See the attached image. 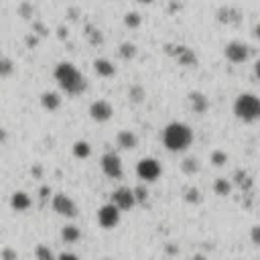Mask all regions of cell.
I'll list each match as a JSON object with an SVG mask.
<instances>
[{"instance_id": "6da1fadb", "label": "cell", "mask_w": 260, "mask_h": 260, "mask_svg": "<svg viewBox=\"0 0 260 260\" xmlns=\"http://www.w3.org/2000/svg\"><path fill=\"white\" fill-rule=\"evenodd\" d=\"M53 75H55V81L59 83V88L69 96H79V94L85 92V88H88L85 77L79 74V69L69 61L57 63Z\"/></svg>"}, {"instance_id": "7a4b0ae2", "label": "cell", "mask_w": 260, "mask_h": 260, "mask_svg": "<svg viewBox=\"0 0 260 260\" xmlns=\"http://www.w3.org/2000/svg\"><path fill=\"white\" fill-rule=\"evenodd\" d=\"M193 143V130L183 122H171L163 130V145L171 152H183Z\"/></svg>"}, {"instance_id": "3957f363", "label": "cell", "mask_w": 260, "mask_h": 260, "mask_svg": "<svg viewBox=\"0 0 260 260\" xmlns=\"http://www.w3.org/2000/svg\"><path fill=\"white\" fill-rule=\"evenodd\" d=\"M234 114L242 122H258L260 120V98L254 94H240L234 102Z\"/></svg>"}, {"instance_id": "277c9868", "label": "cell", "mask_w": 260, "mask_h": 260, "mask_svg": "<svg viewBox=\"0 0 260 260\" xmlns=\"http://www.w3.org/2000/svg\"><path fill=\"white\" fill-rule=\"evenodd\" d=\"M161 173H163V167H161V163L157 159L147 157V159H141V161H138V165H136V175H138V179H143L147 183L157 181L161 177Z\"/></svg>"}, {"instance_id": "5b68a950", "label": "cell", "mask_w": 260, "mask_h": 260, "mask_svg": "<svg viewBox=\"0 0 260 260\" xmlns=\"http://www.w3.org/2000/svg\"><path fill=\"white\" fill-rule=\"evenodd\" d=\"M223 55H226V59L230 63L240 65V63L248 61V57H250V47L246 43H242V41H232V43L226 45V49H223Z\"/></svg>"}, {"instance_id": "8992f818", "label": "cell", "mask_w": 260, "mask_h": 260, "mask_svg": "<svg viewBox=\"0 0 260 260\" xmlns=\"http://www.w3.org/2000/svg\"><path fill=\"white\" fill-rule=\"evenodd\" d=\"M98 223H100L102 228H106V230L116 228L118 223H120V210L114 203L102 205L100 210H98Z\"/></svg>"}, {"instance_id": "52a82bcc", "label": "cell", "mask_w": 260, "mask_h": 260, "mask_svg": "<svg viewBox=\"0 0 260 260\" xmlns=\"http://www.w3.org/2000/svg\"><path fill=\"white\" fill-rule=\"evenodd\" d=\"M100 167L104 171V175L110 177V179H120L122 177V161L116 152H106L100 161Z\"/></svg>"}, {"instance_id": "ba28073f", "label": "cell", "mask_w": 260, "mask_h": 260, "mask_svg": "<svg viewBox=\"0 0 260 260\" xmlns=\"http://www.w3.org/2000/svg\"><path fill=\"white\" fill-rule=\"evenodd\" d=\"M51 207H53V212L59 214V216H65V218H75L77 216V205L75 201L65 195V193H57L51 201Z\"/></svg>"}, {"instance_id": "9c48e42d", "label": "cell", "mask_w": 260, "mask_h": 260, "mask_svg": "<svg viewBox=\"0 0 260 260\" xmlns=\"http://www.w3.org/2000/svg\"><path fill=\"white\" fill-rule=\"evenodd\" d=\"M112 203L118 207L120 212H128L136 205V199H134V191L130 187H118L116 191L112 193Z\"/></svg>"}, {"instance_id": "30bf717a", "label": "cell", "mask_w": 260, "mask_h": 260, "mask_svg": "<svg viewBox=\"0 0 260 260\" xmlns=\"http://www.w3.org/2000/svg\"><path fill=\"white\" fill-rule=\"evenodd\" d=\"M114 114V108H112V104L106 102V100H96L92 102V106H90V118L94 120V122H108V120L112 118Z\"/></svg>"}, {"instance_id": "8fae6325", "label": "cell", "mask_w": 260, "mask_h": 260, "mask_svg": "<svg viewBox=\"0 0 260 260\" xmlns=\"http://www.w3.org/2000/svg\"><path fill=\"white\" fill-rule=\"evenodd\" d=\"M116 145L124 150H132L138 147V136L132 130H120L116 136Z\"/></svg>"}, {"instance_id": "7c38bea8", "label": "cell", "mask_w": 260, "mask_h": 260, "mask_svg": "<svg viewBox=\"0 0 260 260\" xmlns=\"http://www.w3.org/2000/svg\"><path fill=\"white\" fill-rule=\"evenodd\" d=\"M94 72H96L100 77H114V75H116V65H114L112 61H108V59L100 57V59L94 61Z\"/></svg>"}, {"instance_id": "4fadbf2b", "label": "cell", "mask_w": 260, "mask_h": 260, "mask_svg": "<svg viewBox=\"0 0 260 260\" xmlns=\"http://www.w3.org/2000/svg\"><path fill=\"white\" fill-rule=\"evenodd\" d=\"M31 197H29V193H25V191H14L12 193V197H10V207L14 212H27L29 207H31Z\"/></svg>"}, {"instance_id": "5bb4252c", "label": "cell", "mask_w": 260, "mask_h": 260, "mask_svg": "<svg viewBox=\"0 0 260 260\" xmlns=\"http://www.w3.org/2000/svg\"><path fill=\"white\" fill-rule=\"evenodd\" d=\"M189 104H191V110L195 114H205L207 108H210V102H207V98L201 92H191V94H189Z\"/></svg>"}, {"instance_id": "9a60e30c", "label": "cell", "mask_w": 260, "mask_h": 260, "mask_svg": "<svg viewBox=\"0 0 260 260\" xmlns=\"http://www.w3.org/2000/svg\"><path fill=\"white\" fill-rule=\"evenodd\" d=\"M41 106L49 112H55L61 106V96L57 92H43L41 94Z\"/></svg>"}, {"instance_id": "2e32d148", "label": "cell", "mask_w": 260, "mask_h": 260, "mask_svg": "<svg viewBox=\"0 0 260 260\" xmlns=\"http://www.w3.org/2000/svg\"><path fill=\"white\" fill-rule=\"evenodd\" d=\"M177 57V61L181 63V65H187V67H191V65H195L197 63V57H195V53L191 49H187V47H177V51L173 53Z\"/></svg>"}, {"instance_id": "e0dca14e", "label": "cell", "mask_w": 260, "mask_h": 260, "mask_svg": "<svg viewBox=\"0 0 260 260\" xmlns=\"http://www.w3.org/2000/svg\"><path fill=\"white\" fill-rule=\"evenodd\" d=\"M81 238V232L77 226H74V223H69V226H65L61 230V240L65 242V244H75V242Z\"/></svg>"}, {"instance_id": "ac0fdd59", "label": "cell", "mask_w": 260, "mask_h": 260, "mask_svg": "<svg viewBox=\"0 0 260 260\" xmlns=\"http://www.w3.org/2000/svg\"><path fill=\"white\" fill-rule=\"evenodd\" d=\"M92 154V147L85 141H75L74 143V157L75 159H88Z\"/></svg>"}, {"instance_id": "d6986e66", "label": "cell", "mask_w": 260, "mask_h": 260, "mask_svg": "<svg viewBox=\"0 0 260 260\" xmlns=\"http://www.w3.org/2000/svg\"><path fill=\"white\" fill-rule=\"evenodd\" d=\"M118 53H120V57H122L124 61H130V59L136 57V45H132V43H122V45H120V49H118Z\"/></svg>"}, {"instance_id": "ffe728a7", "label": "cell", "mask_w": 260, "mask_h": 260, "mask_svg": "<svg viewBox=\"0 0 260 260\" xmlns=\"http://www.w3.org/2000/svg\"><path fill=\"white\" fill-rule=\"evenodd\" d=\"M214 191H216L218 195H222V197H226V195H230V191H232V183H230L228 179H218V181L214 183Z\"/></svg>"}, {"instance_id": "44dd1931", "label": "cell", "mask_w": 260, "mask_h": 260, "mask_svg": "<svg viewBox=\"0 0 260 260\" xmlns=\"http://www.w3.org/2000/svg\"><path fill=\"white\" fill-rule=\"evenodd\" d=\"M12 74H14V63H12V59L0 55V77H8Z\"/></svg>"}, {"instance_id": "7402d4cb", "label": "cell", "mask_w": 260, "mask_h": 260, "mask_svg": "<svg viewBox=\"0 0 260 260\" xmlns=\"http://www.w3.org/2000/svg\"><path fill=\"white\" fill-rule=\"evenodd\" d=\"M181 169H183V173H187V175H195V173L199 171V161L193 159V157H187L181 163Z\"/></svg>"}, {"instance_id": "603a6c76", "label": "cell", "mask_w": 260, "mask_h": 260, "mask_svg": "<svg viewBox=\"0 0 260 260\" xmlns=\"http://www.w3.org/2000/svg\"><path fill=\"white\" fill-rule=\"evenodd\" d=\"M35 256H37V260H57L53 250H51L49 246H45V244H39L37 248H35Z\"/></svg>"}, {"instance_id": "cb8c5ba5", "label": "cell", "mask_w": 260, "mask_h": 260, "mask_svg": "<svg viewBox=\"0 0 260 260\" xmlns=\"http://www.w3.org/2000/svg\"><path fill=\"white\" fill-rule=\"evenodd\" d=\"M141 23H143V16L138 14V12H126L124 14V25L128 27V29H138L141 27Z\"/></svg>"}, {"instance_id": "d4e9b609", "label": "cell", "mask_w": 260, "mask_h": 260, "mask_svg": "<svg viewBox=\"0 0 260 260\" xmlns=\"http://www.w3.org/2000/svg\"><path fill=\"white\" fill-rule=\"evenodd\" d=\"M145 90H143V85H130V90H128V100L134 102V104H141L145 100Z\"/></svg>"}, {"instance_id": "484cf974", "label": "cell", "mask_w": 260, "mask_h": 260, "mask_svg": "<svg viewBox=\"0 0 260 260\" xmlns=\"http://www.w3.org/2000/svg\"><path fill=\"white\" fill-rule=\"evenodd\" d=\"M210 159H212V165H214V167H222V165L228 163V154L223 152V150H214Z\"/></svg>"}, {"instance_id": "4316f807", "label": "cell", "mask_w": 260, "mask_h": 260, "mask_svg": "<svg viewBox=\"0 0 260 260\" xmlns=\"http://www.w3.org/2000/svg\"><path fill=\"white\" fill-rule=\"evenodd\" d=\"M88 35H90V43H92V45H102V43H104V35H102L100 31H96L94 27L88 29Z\"/></svg>"}, {"instance_id": "83f0119b", "label": "cell", "mask_w": 260, "mask_h": 260, "mask_svg": "<svg viewBox=\"0 0 260 260\" xmlns=\"http://www.w3.org/2000/svg\"><path fill=\"white\" fill-rule=\"evenodd\" d=\"M134 191V199H136V203H145L147 201V197H149V191L141 185V187H136V189H132Z\"/></svg>"}, {"instance_id": "f1b7e54d", "label": "cell", "mask_w": 260, "mask_h": 260, "mask_svg": "<svg viewBox=\"0 0 260 260\" xmlns=\"http://www.w3.org/2000/svg\"><path fill=\"white\" fill-rule=\"evenodd\" d=\"M185 199H187L189 203H197V201H199V189L189 187L187 191H185Z\"/></svg>"}, {"instance_id": "f546056e", "label": "cell", "mask_w": 260, "mask_h": 260, "mask_svg": "<svg viewBox=\"0 0 260 260\" xmlns=\"http://www.w3.org/2000/svg\"><path fill=\"white\" fill-rule=\"evenodd\" d=\"M0 256H2V260H16V250H12V248H4L2 252H0Z\"/></svg>"}, {"instance_id": "4dcf8cb0", "label": "cell", "mask_w": 260, "mask_h": 260, "mask_svg": "<svg viewBox=\"0 0 260 260\" xmlns=\"http://www.w3.org/2000/svg\"><path fill=\"white\" fill-rule=\"evenodd\" d=\"M25 41H27V47H29V49H33V47L39 45V37H37V35H27Z\"/></svg>"}, {"instance_id": "1f68e13d", "label": "cell", "mask_w": 260, "mask_h": 260, "mask_svg": "<svg viewBox=\"0 0 260 260\" xmlns=\"http://www.w3.org/2000/svg\"><path fill=\"white\" fill-rule=\"evenodd\" d=\"M19 12H21V16H25V19H31V16H33V6L25 2V4L21 6V10H19Z\"/></svg>"}, {"instance_id": "d6a6232c", "label": "cell", "mask_w": 260, "mask_h": 260, "mask_svg": "<svg viewBox=\"0 0 260 260\" xmlns=\"http://www.w3.org/2000/svg\"><path fill=\"white\" fill-rule=\"evenodd\" d=\"M250 238H252V242H254L256 246H260V226H254V228H252Z\"/></svg>"}, {"instance_id": "836d02e7", "label": "cell", "mask_w": 260, "mask_h": 260, "mask_svg": "<svg viewBox=\"0 0 260 260\" xmlns=\"http://www.w3.org/2000/svg\"><path fill=\"white\" fill-rule=\"evenodd\" d=\"M57 260H79V256L74 254V252H63V254L57 256Z\"/></svg>"}, {"instance_id": "e575fe53", "label": "cell", "mask_w": 260, "mask_h": 260, "mask_svg": "<svg viewBox=\"0 0 260 260\" xmlns=\"http://www.w3.org/2000/svg\"><path fill=\"white\" fill-rule=\"evenodd\" d=\"M39 193H41V199L45 201V199L51 195V189H49V187H41V191H39Z\"/></svg>"}, {"instance_id": "d590c367", "label": "cell", "mask_w": 260, "mask_h": 260, "mask_svg": "<svg viewBox=\"0 0 260 260\" xmlns=\"http://www.w3.org/2000/svg\"><path fill=\"white\" fill-rule=\"evenodd\" d=\"M254 75H256V79H260V59L254 63Z\"/></svg>"}, {"instance_id": "8d00e7d4", "label": "cell", "mask_w": 260, "mask_h": 260, "mask_svg": "<svg viewBox=\"0 0 260 260\" xmlns=\"http://www.w3.org/2000/svg\"><path fill=\"white\" fill-rule=\"evenodd\" d=\"M35 29L39 31V35H45L47 31H45V27H43V23H35Z\"/></svg>"}, {"instance_id": "74e56055", "label": "cell", "mask_w": 260, "mask_h": 260, "mask_svg": "<svg viewBox=\"0 0 260 260\" xmlns=\"http://www.w3.org/2000/svg\"><path fill=\"white\" fill-rule=\"evenodd\" d=\"M254 35H256V39L260 41V23L256 25V29H254Z\"/></svg>"}, {"instance_id": "f35d334b", "label": "cell", "mask_w": 260, "mask_h": 260, "mask_svg": "<svg viewBox=\"0 0 260 260\" xmlns=\"http://www.w3.org/2000/svg\"><path fill=\"white\" fill-rule=\"evenodd\" d=\"M59 37H67V31L65 29H59Z\"/></svg>"}, {"instance_id": "ab89813d", "label": "cell", "mask_w": 260, "mask_h": 260, "mask_svg": "<svg viewBox=\"0 0 260 260\" xmlns=\"http://www.w3.org/2000/svg\"><path fill=\"white\" fill-rule=\"evenodd\" d=\"M4 138H6V132H4V130H0V141H4Z\"/></svg>"}, {"instance_id": "60d3db41", "label": "cell", "mask_w": 260, "mask_h": 260, "mask_svg": "<svg viewBox=\"0 0 260 260\" xmlns=\"http://www.w3.org/2000/svg\"><path fill=\"white\" fill-rule=\"evenodd\" d=\"M138 2H141V4H150L152 0H138Z\"/></svg>"}, {"instance_id": "b9f144b4", "label": "cell", "mask_w": 260, "mask_h": 260, "mask_svg": "<svg viewBox=\"0 0 260 260\" xmlns=\"http://www.w3.org/2000/svg\"><path fill=\"white\" fill-rule=\"evenodd\" d=\"M193 260H205V258H203L201 254H197V256H193Z\"/></svg>"}]
</instances>
